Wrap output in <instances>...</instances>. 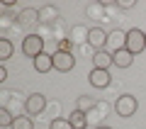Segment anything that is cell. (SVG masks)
Returning a JSON list of instances; mask_svg holds the SVG:
<instances>
[{"label":"cell","instance_id":"cell-1","mask_svg":"<svg viewBox=\"0 0 146 129\" xmlns=\"http://www.w3.org/2000/svg\"><path fill=\"white\" fill-rule=\"evenodd\" d=\"M136 110H139V100H136L131 93H124V95H119V98L115 100V112H117V117L129 119V117H134V114H136Z\"/></svg>","mask_w":146,"mask_h":129},{"label":"cell","instance_id":"cell-2","mask_svg":"<svg viewBox=\"0 0 146 129\" xmlns=\"http://www.w3.org/2000/svg\"><path fill=\"white\" fill-rule=\"evenodd\" d=\"M144 49H146V29H139V27L127 29V51H131L136 56Z\"/></svg>","mask_w":146,"mask_h":129},{"label":"cell","instance_id":"cell-3","mask_svg":"<svg viewBox=\"0 0 146 129\" xmlns=\"http://www.w3.org/2000/svg\"><path fill=\"white\" fill-rule=\"evenodd\" d=\"M22 54L29 56L32 61H34L36 56H42L44 54V39L39 34H27L25 39H22Z\"/></svg>","mask_w":146,"mask_h":129},{"label":"cell","instance_id":"cell-4","mask_svg":"<svg viewBox=\"0 0 146 129\" xmlns=\"http://www.w3.org/2000/svg\"><path fill=\"white\" fill-rule=\"evenodd\" d=\"M73 66H76V56H73L71 51H54V71L58 73H68L73 71Z\"/></svg>","mask_w":146,"mask_h":129},{"label":"cell","instance_id":"cell-5","mask_svg":"<svg viewBox=\"0 0 146 129\" xmlns=\"http://www.w3.org/2000/svg\"><path fill=\"white\" fill-rule=\"evenodd\" d=\"M107 37H110V32H105L102 27H90L88 47H93L95 51H102V49H107Z\"/></svg>","mask_w":146,"mask_h":129},{"label":"cell","instance_id":"cell-6","mask_svg":"<svg viewBox=\"0 0 146 129\" xmlns=\"http://www.w3.org/2000/svg\"><path fill=\"white\" fill-rule=\"evenodd\" d=\"M44 107H46V98H44L42 93H32L29 98H27V102H25V110H27V114H29V117L42 114Z\"/></svg>","mask_w":146,"mask_h":129},{"label":"cell","instance_id":"cell-7","mask_svg":"<svg viewBox=\"0 0 146 129\" xmlns=\"http://www.w3.org/2000/svg\"><path fill=\"white\" fill-rule=\"evenodd\" d=\"M88 83L93 85V88L98 90H105L112 83V76H110V71H102V68H93V71L88 73Z\"/></svg>","mask_w":146,"mask_h":129},{"label":"cell","instance_id":"cell-8","mask_svg":"<svg viewBox=\"0 0 146 129\" xmlns=\"http://www.w3.org/2000/svg\"><path fill=\"white\" fill-rule=\"evenodd\" d=\"M119 49H127V32L112 29L110 37H107V51L115 54V51H119Z\"/></svg>","mask_w":146,"mask_h":129},{"label":"cell","instance_id":"cell-9","mask_svg":"<svg viewBox=\"0 0 146 129\" xmlns=\"http://www.w3.org/2000/svg\"><path fill=\"white\" fill-rule=\"evenodd\" d=\"M110 66H115V59L107 49L102 51H93V68H102V71H110Z\"/></svg>","mask_w":146,"mask_h":129},{"label":"cell","instance_id":"cell-10","mask_svg":"<svg viewBox=\"0 0 146 129\" xmlns=\"http://www.w3.org/2000/svg\"><path fill=\"white\" fill-rule=\"evenodd\" d=\"M32 66H34L36 73H49V71H54V54H46V51H44L42 56H36L34 61H32Z\"/></svg>","mask_w":146,"mask_h":129},{"label":"cell","instance_id":"cell-11","mask_svg":"<svg viewBox=\"0 0 146 129\" xmlns=\"http://www.w3.org/2000/svg\"><path fill=\"white\" fill-rule=\"evenodd\" d=\"M58 17H61L58 7H54V5H42L39 7V22H42V25H51V22H56Z\"/></svg>","mask_w":146,"mask_h":129},{"label":"cell","instance_id":"cell-12","mask_svg":"<svg viewBox=\"0 0 146 129\" xmlns=\"http://www.w3.org/2000/svg\"><path fill=\"white\" fill-rule=\"evenodd\" d=\"M88 34H90V27L76 25V27H71V32H68V39H71L73 44H88Z\"/></svg>","mask_w":146,"mask_h":129},{"label":"cell","instance_id":"cell-13","mask_svg":"<svg viewBox=\"0 0 146 129\" xmlns=\"http://www.w3.org/2000/svg\"><path fill=\"white\" fill-rule=\"evenodd\" d=\"M112 59H115V66H117V68H129L131 63H134V54L127 51V49L115 51V54H112Z\"/></svg>","mask_w":146,"mask_h":129},{"label":"cell","instance_id":"cell-14","mask_svg":"<svg viewBox=\"0 0 146 129\" xmlns=\"http://www.w3.org/2000/svg\"><path fill=\"white\" fill-rule=\"evenodd\" d=\"M68 122L73 124V129H85L88 127V114L80 112V110H73L71 117H68Z\"/></svg>","mask_w":146,"mask_h":129},{"label":"cell","instance_id":"cell-15","mask_svg":"<svg viewBox=\"0 0 146 129\" xmlns=\"http://www.w3.org/2000/svg\"><path fill=\"white\" fill-rule=\"evenodd\" d=\"M95 107H98V102H95L90 95H78V100H76V110H80V112L88 114L90 110H95Z\"/></svg>","mask_w":146,"mask_h":129},{"label":"cell","instance_id":"cell-16","mask_svg":"<svg viewBox=\"0 0 146 129\" xmlns=\"http://www.w3.org/2000/svg\"><path fill=\"white\" fill-rule=\"evenodd\" d=\"M20 22L22 25H34V22H39V10H34V7L20 10Z\"/></svg>","mask_w":146,"mask_h":129},{"label":"cell","instance_id":"cell-17","mask_svg":"<svg viewBox=\"0 0 146 129\" xmlns=\"http://www.w3.org/2000/svg\"><path fill=\"white\" fill-rule=\"evenodd\" d=\"M10 129H34V122H32L29 114H20V117H15Z\"/></svg>","mask_w":146,"mask_h":129},{"label":"cell","instance_id":"cell-18","mask_svg":"<svg viewBox=\"0 0 146 129\" xmlns=\"http://www.w3.org/2000/svg\"><path fill=\"white\" fill-rule=\"evenodd\" d=\"M12 51H15V47H12V41H10V39H0V61L5 63L7 59L12 56Z\"/></svg>","mask_w":146,"mask_h":129},{"label":"cell","instance_id":"cell-19","mask_svg":"<svg viewBox=\"0 0 146 129\" xmlns=\"http://www.w3.org/2000/svg\"><path fill=\"white\" fill-rule=\"evenodd\" d=\"M12 122H15L12 112L7 107H0V127H12Z\"/></svg>","mask_w":146,"mask_h":129},{"label":"cell","instance_id":"cell-20","mask_svg":"<svg viewBox=\"0 0 146 129\" xmlns=\"http://www.w3.org/2000/svg\"><path fill=\"white\" fill-rule=\"evenodd\" d=\"M49 129H73V124L66 117H54L51 124H49Z\"/></svg>","mask_w":146,"mask_h":129},{"label":"cell","instance_id":"cell-21","mask_svg":"<svg viewBox=\"0 0 146 129\" xmlns=\"http://www.w3.org/2000/svg\"><path fill=\"white\" fill-rule=\"evenodd\" d=\"M88 15L90 17H100V15H102V5H90L88 7Z\"/></svg>","mask_w":146,"mask_h":129},{"label":"cell","instance_id":"cell-22","mask_svg":"<svg viewBox=\"0 0 146 129\" xmlns=\"http://www.w3.org/2000/svg\"><path fill=\"white\" fill-rule=\"evenodd\" d=\"M136 3L134 0H117V7H122V10H131Z\"/></svg>","mask_w":146,"mask_h":129},{"label":"cell","instance_id":"cell-23","mask_svg":"<svg viewBox=\"0 0 146 129\" xmlns=\"http://www.w3.org/2000/svg\"><path fill=\"white\" fill-rule=\"evenodd\" d=\"M71 44H73L71 39H63L61 44H58V51H71Z\"/></svg>","mask_w":146,"mask_h":129},{"label":"cell","instance_id":"cell-24","mask_svg":"<svg viewBox=\"0 0 146 129\" xmlns=\"http://www.w3.org/2000/svg\"><path fill=\"white\" fill-rule=\"evenodd\" d=\"M7 80V68H5V63L0 66V83H5Z\"/></svg>","mask_w":146,"mask_h":129},{"label":"cell","instance_id":"cell-25","mask_svg":"<svg viewBox=\"0 0 146 129\" xmlns=\"http://www.w3.org/2000/svg\"><path fill=\"white\" fill-rule=\"evenodd\" d=\"M95 129H112V127H107V124H100V127H95Z\"/></svg>","mask_w":146,"mask_h":129}]
</instances>
